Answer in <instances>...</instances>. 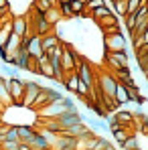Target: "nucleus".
Instances as JSON below:
<instances>
[{
    "label": "nucleus",
    "mask_w": 148,
    "mask_h": 150,
    "mask_svg": "<svg viewBox=\"0 0 148 150\" xmlns=\"http://www.w3.org/2000/svg\"><path fill=\"white\" fill-rule=\"evenodd\" d=\"M43 89V85L39 81H25V98H23V108H30L35 98L39 96V91Z\"/></svg>",
    "instance_id": "7"
},
{
    "label": "nucleus",
    "mask_w": 148,
    "mask_h": 150,
    "mask_svg": "<svg viewBox=\"0 0 148 150\" xmlns=\"http://www.w3.org/2000/svg\"><path fill=\"white\" fill-rule=\"evenodd\" d=\"M63 105H65V112H77V108H75V101L73 98H67V96H63Z\"/></svg>",
    "instance_id": "28"
},
{
    "label": "nucleus",
    "mask_w": 148,
    "mask_h": 150,
    "mask_svg": "<svg viewBox=\"0 0 148 150\" xmlns=\"http://www.w3.org/2000/svg\"><path fill=\"white\" fill-rule=\"evenodd\" d=\"M0 103H4V105H12L10 93H8V79H4L2 75H0Z\"/></svg>",
    "instance_id": "17"
},
{
    "label": "nucleus",
    "mask_w": 148,
    "mask_h": 150,
    "mask_svg": "<svg viewBox=\"0 0 148 150\" xmlns=\"http://www.w3.org/2000/svg\"><path fill=\"white\" fill-rule=\"evenodd\" d=\"M4 49H6L8 55H16L18 49H21V37L14 35V33H10V37H8L6 43H4Z\"/></svg>",
    "instance_id": "15"
},
{
    "label": "nucleus",
    "mask_w": 148,
    "mask_h": 150,
    "mask_svg": "<svg viewBox=\"0 0 148 150\" xmlns=\"http://www.w3.org/2000/svg\"><path fill=\"white\" fill-rule=\"evenodd\" d=\"M118 18H120V16L112 12V14H108V16L99 18V21L96 23V25H98L99 28H108V26H118Z\"/></svg>",
    "instance_id": "19"
},
{
    "label": "nucleus",
    "mask_w": 148,
    "mask_h": 150,
    "mask_svg": "<svg viewBox=\"0 0 148 150\" xmlns=\"http://www.w3.org/2000/svg\"><path fill=\"white\" fill-rule=\"evenodd\" d=\"M47 103H51V98H49V87H43V89L39 91V96L35 98L33 105H30L28 110H33V112H39V110H41V108H45Z\"/></svg>",
    "instance_id": "11"
},
{
    "label": "nucleus",
    "mask_w": 148,
    "mask_h": 150,
    "mask_svg": "<svg viewBox=\"0 0 148 150\" xmlns=\"http://www.w3.org/2000/svg\"><path fill=\"white\" fill-rule=\"evenodd\" d=\"M8 93H10L12 105H21V108H23V98H25V81H23V79H18V77L8 79Z\"/></svg>",
    "instance_id": "4"
},
{
    "label": "nucleus",
    "mask_w": 148,
    "mask_h": 150,
    "mask_svg": "<svg viewBox=\"0 0 148 150\" xmlns=\"http://www.w3.org/2000/svg\"><path fill=\"white\" fill-rule=\"evenodd\" d=\"M114 100L118 101L120 108H124L126 103H130V89L126 85H122V83H118L116 85V91H114Z\"/></svg>",
    "instance_id": "13"
},
{
    "label": "nucleus",
    "mask_w": 148,
    "mask_h": 150,
    "mask_svg": "<svg viewBox=\"0 0 148 150\" xmlns=\"http://www.w3.org/2000/svg\"><path fill=\"white\" fill-rule=\"evenodd\" d=\"M43 16H45V21H47V23H49L51 26L59 25V23L63 21V16H61V12H59V8H57V6H53V8H49V10H47V12H45Z\"/></svg>",
    "instance_id": "18"
},
{
    "label": "nucleus",
    "mask_w": 148,
    "mask_h": 150,
    "mask_svg": "<svg viewBox=\"0 0 148 150\" xmlns=\"http://www.w3.org/2000/svg\"><path fill=\"white\" fill-rule=\"evenodd\" d=\"M138 150H140V148H138Z\"/></svg>",
    "instance_id": "37"
},
{
    "label": "nucleus",
    "mask_w": 148,
    "mask_h": 150,
    "mask_svg": "<svg viewBox=\"0 0 148 150\" xmlns=\"http://www.w3.org/2000/svg\"><path fill=\"white\" fill-rule=\"evenodd\" d=\"M16 134H18V142H30V138L35 136V128L33 126H28V124H21V126H16Z\"/></svg>",
    "instance_id": "14"
},
{
    "label": "nucleus",
    "mask_w": 148,
    "mask_h": 150,
    "mask_svg": "<svg viewBox=\"0 0 148 150\" xmlns=\"http://www.w3.org/2000/svg\"><path fill=\"white\" fill-rule=\"evenodd\" d=\"M0 126H2V122H0Z\"/></svg>",
    "instance_id": "35"
},
{
    "label": "nucleus",
    "mask_w": 148,
    "mask_h": 150,
    "mask_svg": "<svg viewBox=\"0 0 148 150\" xmlns=\"http://www.w3.org/2000/svg\"><path fill=\"white\" fill-rule=\"evenodd\" d=\"M114 120H116L118 124H122L124 128H132V124H138V120L134 118V114L128 112V110H118L116 116H114Z\"/></svg>",
    "instance_id": "10"
},
{
    "label": "nucleus",
    "mask_w": 148,
    "mask_h": 150,
    "mask_svg": "<svg viewBox=\"0 0 148 150\" xmlns=\"http://www.w3.org/2000/svg\"><path fill=\"white\" fill-rule=\"evenodd\" d=\"M77 75H79V81H83V83H87V85H96V79H98V71H96V67H93V63L91 61H87V59H83L79 65H77Z\"/></svg>",
    "instance_id": "3"
},
{
    "label": "nucleus",
    "mask_w": 148,
    "mask_h": 150,
    "mask_svg": "<svg viewBox=\"0 0 148 150\" xmlns=\"http://www.w3.org/2000/svg\"><path fill=\"white\" fill-rule=\"evenodd\" d=\"M57 122L61 124L63 130H67V128H71V126L79 124V122H81V116H79V112H63V114L57 118Z\"/></svg>",
    "instance_id": "9"
},
{
    "label": "nucleus",
    "mask_w": 148,
    "mask_h": 150,
    "mask_svg": "<svg viewBox=\"0 0 148 150\" xmlns=\"http://www.w3.org/2000/svg\"><path fill=\"white\" fill-rule=\"evenodd\" d=\"M114 10H116V12H118V16H126V14H128V12H126V0H114ZM116 12H114V14H116Z\"/></svg>",
    "instance_id": "25"
},
{
    "label": "nucleus",
    "mask_w": 148,
    "mask_h": 150,
    "mask_svg": "<svg viewBox=\"0 0 148 150\" xmlns=\"http://www.w3.org/2000/svg\"><path fill=\"white\" fill-rule=\"evenodd\" d=\"M10 8V0H0V10H8Z\"/></svg>",
    "instance_id": "32"
},
{
    "label": "nucleus",
    "mask_w": 148,
    "mask_h": 150,
    "mask_svg": "<svg viewBox=\"0 0 148 150\" xmlns=\"http://www.w3.org/2000/svg\"><path fill=\"white\" fill-rule=\"evenodd\" d=\"M114 10L108 6V4H103V6H99V8H96V10H91V21L93 23H98L99 18H103V16H108V14H112Z\"/></svg>",
    "instance_id": "21"
},
{
    "label": "nucleus",
    "mask_w": 148,
    "mask_h": 150,
    "mask_svg": "<svg viewBox=\"0 0 148 150\" xmlns=\"http://www.w3.org/2000/svg\"><path fill=\"white\" fill-rule=\"evenodd\" d=\"M138 124L142 126V132H144V134L148 136V114H144V116H142V118L138 120Z\"/></svg>",
    "instance_id": "31"
},
{
    "label": "nucleus",
    "mask_w": 148,
    "mask_h": 150,
    "mask_svg": "<svg viewBox=\"0 0 148 150\" xmlns=\"http://www.w3.org/2000/svg\"><path fill=\"white\" fill-rule=\"evenodd\" d=\"M103 63L110 69V73H114L118 69L128 67V55H126V51H114V53L103 51Z\"/></svg>",
    "instance_id": "1"
},
{
    "label": "nucleus",
    "mask_w": 148,
    "mask_h": 150,
    "mask_svg": "<svg viewBox=\"0 0 148 150\" xmlns=\"http://www.w3.org/2000/svg\"><path fill=\"white\" fill-rule=\"evenodd\" d=\"M8 10H10V8H8ZM8 10H0V18H2V14H4V12H8Z\"/></svg>",
    "instance_id": "33"
},
{
    "label": "nucleus",
    "mask_w": 148,
    "mask_h": 150,
    "mask_svg": "<svg viewBox=\"0 0 148 150\" xmlns=\"http://www.w3.org/2000/svg\"><path fill=\"white\" fill-rule=\"evenodd\" d=\"M12 33L18 35L21 39L23 37H28V35H35V30H33V26H30L26 16H14L12 18Z\"/></svg>",
    "instance_id": "6"
},
{
    "label": "nucleus",
    "mask_w": 148,
    "mask_h": 150,
    "mask_svg": "<svg viewBox=\"0 0 148 150\" xmlns=\"http://www.w3.org/2000/svg\"><path fill=\"white\" fill-rule=\"evenodd\" d=\"M37 63H39V75H43L45 79L55 81V73H53V67H51L49 55H47V53H43V55L37 59ZM55 83H57V81H55Z\"/></svg>",
    "instance_id": "8"
},
{
    "label": "nucleus",
    "mask_w": 148,
    "mask_h": 150,
    "mask_svg": "<svg viewBox=\"0 0 148 150\" xmlns=\"http://www.w3.org/2000/svg\"><path fill=\"white\" fill-rule=\"evenodd\" d=\"M91 150H116L114 148V144H110V140H106L103 136H96V140H93V146Z\"/></svg>",
    "instance_id": "20"
},
{
    "label": "nucleus",
    "mask_w": 148,
    "mask_h": 150,
    "mask_svg": "<svg viewBox=\"0 0 148 150\" xmlns=\"http://www.w3.org/2000/svg\"><path fill=\"white\" fill-rule=\"evenodd\" d=\"M61 41H59V37L55 35V33H49V35H45L43 39H41V47H43V53H47L51 51L53 47H57Z\"/></svg>",
    "instance_id": "16"
},
{
    "label": "nucleus",
    "mask_w": 148,
    "mask_h": 150,
    "mask_svg": "<svg viewBox=\"0 0 148 150\" xmlns=\"http://www.w3.org/2000/svg\"><path fill=\"white\" fill-rule=\"evenodd\" d=\"M83 8H85V4L81 0H71V12H73V16H79L83 12Z\"/></svg>",
    "instance_id": "26"
},
{
    "label": "nucleus",
    "mask_w": 148,
    "mask_h": 150,
    "mask_svg": "<svg viewBox=\"0 0 148 150\" xmlns=\"http://www.w3.org/2000/svg\"><path fill=\"white\" fill-rule=\"evenodd\" d=\"M120 148H122V150H138V148H140V144H138V138H136V134L128 136V138L124 140L122 144H120Z\"/></svg>",
    "instance_id": "22"
},
{
    "label": "nucleus",
    "mask_w": 148,
    "mask_h": 150,
    "mask_svg": "<svg viewBox=\"0 0 148 150\" xmlns=\"http://www.w3.org/2000/svg\"><path fill=\"white\" fill-rule=\"evenodd\" d=\"M57 2H59V4H61V2H71V0H57Z\"/></svg>",
    "instance_id": "34"
},
{
    "label": "nucleus",
    "mask_w": 148,
    "mask_h": 150,
    "mask_svg": "<svg viewBox=\"0 0 148 150\" xmlns=\"http://www.w3.org/2000/svg\"><path fill=\"white\" fill-rule=\"evenodd\" d=\"M61 85H63L67 91L75 93V91H77V85H79V75H77V71H71V73H65V75H63Z\"/></svg>",
    "instance_id": "12"
},
{
    "label": "nucleus",
    "mask_w": 148,
    "mask_h": 150,
    "mask_svg": "<svg viewBox=\"0 0 148 150\" xmlns=\"http://www.w3.org/2000/svg\"><path fill=\"white\" fill-rule=\"evenodd\" d=\"M138 65H140L142 73L146 75L148 73V53H146V55H142V57H138Z\"/></svg>",
    "instance_id": "30"
},
{
    "label": "nucleus",
    "mask_w": 148,
    "mask_h": 150,
    "mask_svg": "<svg viewBox=\"0 0 148 150\" xmlns=\"http://www.w3.org/2000/svg\"><path fill=\"white\" fill-rule=\"evenodd\" d=\"M2 142H18V134H16V126H8L4 136H2Z\"/></svg>",
    "instance_id": "23"
},
{
    "label": "nucleus",
    "mask_w": 148,
    "mask_h": 150,
    "mask_svg": "<svg viewBox=\"0 0 148 150\" xmlns=\"http://www.w3.org/2000/svg\"><path fill=\"white\" fill-rule=\"evenodd\" d=\"M112 2H114V0H112Z\"/></svg>",
    "instance_id": "36"
},
{
    "label": "nucleus",
    "mask_w": 148,
    "mask_h": 150,
    "mask_svg": "<svg viewBox=\"0 0 148 150\" xmlns=\"http://www.w3.org/2000/svg\"><path fill=\"white\" fill-rule=\"evenodd\" d=\"M96 85H98L99 93L106 96V98H114V91H116V77L110 73V71H103V73H98V79H96Z\"/></svg>",
    "instance_id": "2"
},
{
    "label": "nucleus",
    "mask_w": 148,
    "mask_h": 150,
    "mask_svg": "<svg viewBox=\"0 0 148 150\" xmlns=\"http://www.w3.org/2000/svg\"><path fill=\"white\" fill-rule=\"evenodd\" d=\"M103 51H126V37L124 33H112V35H103Z\"/></svg>",
    "instance_id": "5"
},
{
    "label": "nucleus",
    "mask_w": 148,
    "mask_h": 150,
    "mask_svg": "<svg viewBox=\"0 0 148 150\" xmlns=\"http://www.w3.org/2000/svg\"><path fill=\"white\" fill-rule=\"evenodd\" d=\"M89 110H91V114H93L96 118H101V120H103V118H108V112H106V108H103L101 103H93Z\"/></svg>",
    "instance_id": "24"
},
{
    "label": "nucleus",
    "mask_w": 148,
    "mask_h": 150,
    "mask_svg": "<svg viewBox=\"0 0 148 150\" xmlns=\"http://www.w3.org/2000/svg\"><path fill=\"white\" fill-rule=\"evenodd\" d=\"M142 0H126V12H136Z\"/></svg>",
    "instance_id": "29"
},
{
    "label": "nucleus",
    "mask_w": 148,
    "mask_h": 150,
    "mask_svg": "<svg viewBox=\"0 0 148 150\" xmlns=\"http://www.w3.org/2000/svg\"><path fill=\"white\" fill-rule=\"evenodd\" d=\"M124 25H126L128 30H132L134 25H136V14H134V12H128V14L124 16Z\"/></svg>",
    "instance_id": "27"
}]
</instances>
